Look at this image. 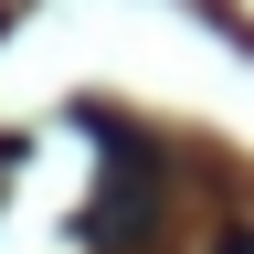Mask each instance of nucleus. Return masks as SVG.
<instances>
[{
    "label": "nucleus",
    "mask_w": 254,
    "mask_h": 254,
    "mask_svg": "<svg viewBox=\"0 0 254 254\" xmlns=\"http://www.w3.org/2000/svg\"><path fill=\"white\" fill-rule=\"evenodd\" d=\"M0 21H11V0H0Z\"/></svg>",
    "instance_id": "nucleus-2"
},
{
    "label": "nucleus",
    "mask_w": 254,
    "mask_h": 254,
    "mask_svg": "<svg viewBox=\"0 0 254 254\" xmlns=\"http://www.w3.org/2000/svg\"><path fill=\"white\" fill-rule=\"evenodd\" d=\"M212 254H254V222H222V244Z\"/></svg>",
    "instance_id": "nucleus-1"
}]
</instances>
